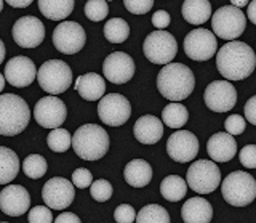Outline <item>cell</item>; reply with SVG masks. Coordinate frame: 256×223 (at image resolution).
<instances>
[{"instance_id":"obj_4","label":"cell","mask_w":256,"mask_h":223,"mask_svg":"<svg viewBox=\"0 0 256 223\" xmlns=\"http://www.w3.org/2000/svg\"><path fill=\"white\" fill-rule=\"evenodd\" d=\"M30 121L28 103L14 93L0 95V135L14 137L26 130Z\"/></svg>"},{"instance_id":"obj_12","label":"cell","mask_w":256,"mask_h":223,"mask_svg":"<svg viewBox=\"0 0 256 223\" xmlns=\"http://www.w3.org/2000/svg\"><path fill=\"white\" fill-rule=\"evenodd\" d=\"M218 42L212 31L198 28L184 37V53L194 61H206L216 55Z\"/></svg>"},{"instance_id":"obj_50","label":"cell","mask_w":256,"mask_h":223,"mask_svg":"<svg viewBox=\"0 0 256 223\" xmlns=\"http://www.w3.org/2000/svg\"><path fill=\"white\" fill-rule=\"evenodd\" d=\"M5 76L4 74H0V92H2L4 90V87H5Z\"/></svg>"},{"instance_id":"obj_7","label":"cell","mask_w":256,"mask_h":223,"mask_svg":"<svg viewBox=\"0 0 256 223\" xmlns=\"http://www.w3.org/2000/svg\"><path fill=\"white\" fill-rule=\"evenodd\" d=\"M186 183L197 194L213 193L221 183V170L218 164L214 161H206V159L192 162L186 173Z\"/></svg>"},{"instance_id":"obj_40","label":"cell","mask_w":256,"mask_h":223,"mask_svg":"<svg viewBox=\"0 0 256 223\" xmlns=\"http://www.w3.org/2000/svg\"><path fill=\"white\" fill-rule=\"evenodd\" d=\"M240 164L246 169H256V145H246L238 153Z\"/></svg>"},{"instance_id":"obj_9","label":"cell","mask_w":256,"mask_h":223,"mask_svg":"<svg viewBox=\"0 0 256 223\" xmlns=\"http://www.w3.org/2000/svg\"><path fill=\"white\" fill-rule=\"evenodd\" d=\"M142 52L150 63L165 66L176 57L178 44H176V39L166 31H154L144 39Z\"/></svg>"},{"instance_id":"obj_15","label":"cell","mask_w":256,"mask_h":223,"mask_svg":"<svg viewBox=\"0 0 256 223\" xmlns=\"http://www.w3.org/2000/svg\"><path fill=\"white\" fill-rule=\"evenodd\" d=\"M204 100L213 113H228L237 103V90L228 81H213L205 89Z\"/></svg>"},{"instance_id":"obj_33","label":"cell","mask_w":256,"mask_h":223,"mask_svg":"<svg viewBox=\"0 0 256 223\" xmlns=\"http://www.w3.org/2000/svg\"><path fill=\"white\" fill-rule=\"evenodd\" d=\"M46 145L54 153H66L72 145V137L66 129H53L46 137Z\"/></svg>"},{"instance_id":"obj_34","label":"cell","mask_w":256,"mask_h":223,"mask_svg":"<svg viewBox=\"0 0 256 223\" xmlns=\"http://www.w3.org/2000/svg\"><path fill=\"white\" fill-rule=\"evenodd\" d=\"M46 169H48V164L45 161V157L40 154H30L24 159V162H22L24 173H26V177L32 180L42 178L46 173Z\"/></svg>"},{"instance_id":"obj_51","label":"cell","mask_w":256,"mask_h":223,"mask_svg":"<svg viewBox=\"0 0 256 223\" xmlns=\"http://www.w3.org/2000/svg\"><path fill=\"white\" fill-rule=\"evenodd\" d=\"M2 10H4V2L0 0V12H2Z\"/></svg>"},{"instance_id":"obj_35","label":"cell","mask_w":256,"mask_h":223,"mask_svg":"<svg viewBox=\"0 0 256 223\" xmlns=\"http://www.w3.org/2000/svg\"><path fill=\"white\" fill-rule=\"evenodd\" d=\"M109 13V5L104 0H88L85 4V17L90 21H102Z\"/></svg>"},{"instance_id":"obj_3","label":"cell","mask_w":256,"mask_h":223,"mask_svg":"<svg viewBox=\"0 0 256 223\" xmlns=\"http://www.w3.org/2000/svg\"><path fill=\"white\" fill-rule=\"evenodd\" d=\"M72 149L84 161H100L109 151V135L101 125H80L72 135Z\"/></svg>"},{"instance_id":"obj_46","label":"cell","mask_w":256,"mask_h":223,"mask_svg":"<svg viewBox=\"0 0 256 223\" xmlns=\"http://www.w3.org/2000/svg\"><path fill=\"white\" fill-rule=\"evenodd\" d=\"M246 17L253 25L256 26V0L253 2H248V10H246Z\"/></svg>"},{"instance_id":"obj_25","label":"cell","mask_w":256,"mask_h":223,"mask_svg":"<svg viewBox=\"0 0 256 223\" xmlns=\"http://www.w3.org/2000/svg\"><path fill=\"white\" fill-rule=\"evenodd\" d=\"M124 178L133 188H144L152 180V167L144 159H133L125 165Z\"/></svg>"},{"instance_id":"obj_31","label":"cell","mask_w":256,"mask_h":223,"mask_svg":"<svg viewBox=\"0 0 256 223\" xmlns=\"http://www.w3.org/2000/svg\"><path fill=\"white\" fill-rule=\"evenodd\" d=\"M130 36V26L124 18H112L104 26V37L110 44H124Z\"/></svg>"},{"instance_id":"obj_8","label":"cell","mask_w":256,"mask_h":223,"mask_svg":"<svg viewBox=\"0 0 256 223\" xmlns=\"http://www.w3.org/2000/svg\"><path fill=\"white\" fill-rule=\"evenodd\" d=\"M246 28V18L242 10L232 5H224L216 10L212 17V29L213 34L218 36L222 41H236L237 37L244 34Z\"/></svg>"},{"instance_id":"obj_11","label":"cell","mask_w":256,"mask_h":223,"mask_svg":"<svg viewBox=\"0 0 256 223\" xmlns=\"http://www.w3.org/2000/svg\"><path fill=\"white\" fill-rule=\"evenodd\" d=\"M98 116L102 124L110 127L124 125L132 116V105L124 95L109 93L98 103Z\"/></svg>"},{"instance_id":"obj_18","label":"cell","mask_w":256,"mask_h":223,"mask_svg":"<svg viewBox=\"0 0 256 223\" xmlns=\"http://www.w3.org/2000/svg\"><path fill=\"white\" fill-rule=\"evenodd\" d=\"M166 153L174 162H190L198 154V140L189 130H178L168 138Z\"/></svg>"},{"instance_id":"obj_14","label":"cell","mask_w":256,"mask_h":223,"mask_svg":"<svg viewBox=\"0 0 256 223\" xmlns=\"http://www.w3.org/2000/svg\"><path fill=\"white\" fill-rule=\"evenodd\" d=\"M34 117L40 127L44 129H58L64 124L68 117V109L64 101L58 97H44L36 103Z\"/></svg>"},{"instance_id":"obj_6","label":"cell","mask_w":256,"mask_h":223,"mask_svg":"<svg viewBox=\"0 0 256 223\" xmlns=\"http://www.w3.org/2000/svg\"><path fill=\"white\" fill-rule=\"evenodd\" d=\"M40 89L50 95L64 93L72 85V71L61 60H48L37 71Z\"/></svg>"},{"instance_id":"obj_29","label":"cell","mask_w":256,"mask_h":223,"mask_svg":"<svg viewBox=\"0 0 256 223\" xmlns=\"http://www.w3.org/2000/svg\"><path fill=\"white\" fill-rule=\"evenodd\" d=\"M188 193V183L180 175H168L160 183V194L170 202H180Z\"/></svg>"},{"instance_id":"obj_24","label":"cell","mask_w":256,"mask_h":223,"mask_svg":"<svg viewBox=\"0 0 256 223\" xmlns=\"http://www.w3.org/2000/svg\"><path fill=\"white\" fill-rule=\"evenodd\" d=\"M74 89L78 92V95L86 101H98L104 97L106 92V82L104 77L94 73H86L77 77Z\"/></svg>"},{"instance_id":"obj_16","label":"cell","mask_w":256,"mask_h":223,"mask_svg":"<svg viewBox=\"0 0 256 223\" xmlns=\"http://www.w3.org/2000/svg\"><path fill=\"white\" fill-rule=\"evenodd\" d=\"M12 36L21 49H36L45 39V26L36 17H22L13 25Z\"/></svg>"},{"instance_id":"obj_27","label":"cell","mask_w":256,"mask_h":223,"mask_svg":"<svg viewBox=\"0 0 256 223\" xmlns=\"http://www.w3.org/2000/svg\"><path fill=\"white\" fill-rule=\"evenodd\" d=\"M20 165V157L13 149L0 146V185H8L18 177Z\"/></svg>"},{"instance_id":"obj_22","label":"cell","mask_w":256,"mask_h":223,"mask_svg":"<svg viewBox=\"0 0 256 223\" xmlns=\"http://www.w3.org/2000/svg\"><path fill=\"white\" fill-rule=\"evenodd\" d=\"M133 133L134 138L142 145H156L164 135V122L152 114L141 116L134 122Z\"/></svg>"},{"instance_id":"obj_48","label":"cell","mask_w":256,"mask_h":223,"mask_svg":"<svg viewBox=\"0 0 256 223\" xmlns=\"http://www.w3.org/2000/svg\"><path fill=\"white\" fill-rule=\"evenodd\" d=\"M230 5L232 7H236V9H242V7H246L248 5V2H246V0H232V2H230Z\"/></svg>"},{"instance_id":"obj_23","label":"cell","mask_w":256,"mask_h":223,"mask_svg":"<svg viewBox=\"0 0 256 223\" xmlns=\"http://www.w3.org/2000/svg\"><path fill=\"white\" fill-rule=\"evenodd\" d=\"M181 218L186 223H210L213 218V207L204 197H190L182 204Z\"/></svg>"},{"instance_id":"obj_17","label":"cell","mask_w":256,"mask_h":223,"mask_svg":"<svg viewBox=\"0 0 256 223\" xmlns=\"http://www.w3.org/2000/svg\"><path fill=\"white\" fill-rule=\"evenodd\" d=\"M102 74L109 82L116 85L126 84L134 76V61L128 53L114 52L104 60Z\"/></svg>"},{"instance_id":"obj_39","label":"cell","mask_w":256,"mask_h":223,"mask_svg":"<svg viewBox=\"0 0 256 223\" xmlns=\"http://www.w3.org/2000/svg\"><path fill=\"white\" fill-rule=\"evenodd\" d=\"M124 5L133 15H146L154 7V0H125Z\"/></svg>"},{"instance_id":"obj_2","label":"cell","mask_w":256,"mask_h":223,"mask_svg":"<svg viewBox=\"0 0 256 223\" xmlns=\"http://www.w3.org/2000/svg\"><path fill=\"white\" fill-rule=\"evenodd\" d=\"M157 89L166 100L180 103L196 89L194 73L181 63H168L157 76Z\"/></svg>"},{"instance_id":"obj_19","label":"cell","mask_w":256,"mask_h":223,"mask_svg":"<svg viewBox=\"0 0 256 223\" xmlns=\"http://www.w3.org/2000/svg\"><path fill=\"white\" fill-rule=\"evenodd\" d=\"M5 81L16 89L29 87L37 77L34 61L28 57H14L5 65Z\"/></svg>"},{"instance_id":"obj_42","label":"cell","mask_w":256,"mask_h":223,"mask_svg":"<svg viewBox=\"0 0 256 223\" xmlns=\"http://www.w3.org/2000/svg\"><path fill=\"white\" fill-rule=\"evenodd\" d=\"M93 181V177H92V172L88 169H76L74 173H72V183H74V186L77 188H88L92 185Z\"/></svg>"},{"instance_id":"obj_32","label":"cell","mask_w":256,"mask_h":223,"mask_svg":"<svg viewBox=\"0 0 256 223\" xmlns=\"http://www.w3.org/2000/svg\"><path fill=\"white\" fill-rule=\"evenodd\" d=\"M134 221L138 223H170V215L166 209L158 204H148L136 213Z\"/></svg>"},{"instance_id":"obj_37","label":"cell","mask_w":256,"mask_h":223,"mask_svg":"<svg viewBox=\"0 0 256 223\" xmlns=\"http://www.w3.org/2000/svg\"><path fill=\"white\" fill-rule=\"evenodd\" d=\"M28 220L29 223H52L53 215L48 205H36L29 210Z\"/></svg>"},{"instance_id":"obj_30","label":"cell","mask_w":256,"mask_h":223,"mask_svg":"<svg viewBox=\"0 0 256 223\" xmlns=\"http://www.w3.org/2000/svg\"><path fill=\"white\" fill-rule=\"evenodd\" d=\"M188 119H189L188 108L178 101H173L170 105H166L162 111V121L170 129H181L182 125H186Z\"/></svg>"},{"instance_id":"obj_10","label":"cell","mask_w":256,"mask_h":223,"mask_svg":"<svg viewBox=\"0 0 256 223\" xmlns=\"http://www.w3.org/2000/svg\"><path fill=\"white\" fill-rule=\"evenodd\" d=\"M85 29L76 21H62L53 31L54 49L64 55H76L85 47Z\"/></svg>"},{"instance_id":"obj_47","label":"cell","mask_w":256,"mask_h":223,"mask_svg":"<svg viewBox=\"0 0 256 223\" xmlns=\"http://www.w3.org/2000/svg\"><path fill=\"white\" fill-rule=\"evenodd\" d=\"M6 4L13 7V9H26V7H29L32 2L30 0H8Z\"/></svg>"},{"instance_id":"obj_26","label":"cell","mask_w":256,"mask_h":223,"mask_svg":"<svg viewBox=\"0 0 256 223\" xmlns=\"http://www.w3.org/2000/svg\"><path fill=\"white\" fill-rule=\"evenodd\" d=\"M181 13L189 25H204L212 18V4L208 0H186L182 4Z\"/></svg>"},{"instance_id":"obj_13","label":"cell","mask_w":256,"mask_h":223,"mask_svg":"<svg viewBox=\"0 0 256 223\" xmlns=\"http://www.w3.org/2000/svg\"><path fill=\"white\" fill-rule=\"evenodd\" d=\"M76 188L68 178L54 177L48 180L42 188V199L45 205L54 210H64L74 202Z\"/></svg>"},{"instance_id":"obj_21","label":"cell","mask_w":256,"mask_h":223,"mask_svg":"<svg viewBox=\"0 0 256 223\" xmlns=\"http://www.w3.org/2000/svg\"><path fill=\"white\" fill-rule=\"evenodd\" d=\"M206 153L214 162H229L237 154V141L228 132H218L208 140Z\"/></svg>"},{"instance_id":"obj_38","label":"cell","mask_w":256,"mask_h":223,"mask_svg":"<svg viewBox=\"0 0 256 223\" xmlns=\"http://www.w3.org/2000/svg\"><path fill=\"white\" fill-rule=\"evenodd\" d=\"M224 127H226V132L229 135H240V133H244L245 132V127H246V122H245V119L242 116H238V114H230L228 119H226V122H224Z\"/></svg>"},{"instance_id":"obj_1","label":"cell","mask_w":256,"mask_h":223,"mask_svg":"<svg viewBox=\"0 0 256 223\" xmlns=\"http://www.w3.org/2000/svg\"><path fill=\"white\" fill-rule=\"evenodd\" d=\"M216 68L226 81H244L256 68V53L240 41L228 42L216 53Z\"/></svg>"},{"instance_id":"obj_20","label":"cell","mask_w":256,"mask_h":223,"mask_svg":"<svg viewBox=\"0 0 256 223\" xmlns=\"http://www.w3.org/2000/svg\"><path fill=\"white\" fill-rule=\"evenodd\" d=\"M29 191L21 185H6L0 191V210L10 217H20L29 210Z\"/></svg>"},{"instance_id":"obj_44","label":"cell","mask_w":256,"mask_h":223,"mask_svg":"<svg viewBox=\"0 0 256 223\" xmlns=\"http://www.w3.org/2000/svg\"><path fill=\"white\" fill-rule=\"evenodd\" d=\"M244 113H245L246 121L250 122L252 125H256V95L245 103Z\"/></svg>"},{"instance_id":"obj_43","label":"cell","mask_w":256,"mask_h":223,"mask_svg":"<svg viewBox=\"0 0 256 223\" xmlns=\"http://www.w3.org/2000/svg\"><path fill=\"white\" fill-rule=\"evenodd\" d=\"M170 21H172L170 15H168V12H165V10H158L152 15V25L157 28V31H164L168 25H170Z\"/></svg>"},{"instance_id":"obj_45","label":"cell","mask_w":256,"mask_h":223,"mask_svg":"<svg viewBox=\"0 0 256 223\" xmlns=\"http://www.w3.org/2000/svg\"><path fill=\"white\" fill-rule=\"evenodd\" d=\"M54 221L56 223H80V218L72 212H62L61 215H58V217L54 218Z\"/></svg>"},{"instance_id":"obj_28","label":"cell","mask_w":256,"mask_h":223,"mask_svg":"<svg viewBox=\"0 0 256 223\" xmlns=\"http://www.w3.org/2000/svg\"><path fill=\"white\" fill-rule=\"evenodd\" d=\"M74 0H38V10L52 21H64L74 10Z\"/></svg>"},{"instance_id":"obj_36","label":"cell","mask_w":256,"mask_h":223,"mask_svg":"<svg viewBox=\"0 0 256 223\" xmlns=\"http://www.w3.org/2000/svg\"><path fill=\"white\" fill-rule=\"evenodd\" d=\"M90 193H92V197L94 201L98 202H106L112 197V193H114V188L112 185L104 178H100V180H94L92 181L90 185Z\"/></svg>"},{"instance_id":"obj_49","label":"cell","mask_w":256,"mask_h":223,"mask_svg":"<svg viewBox=\"0 0 256 223\" xmlns=\"http://www.w3.org/2000/svg\"><path fill=\"white\" fill-rule=\"evenodd\" d=\"M4 60H5V45L2 42V39H0V65L4 63Z\"/></svg>"},{"instance_id":"obj_5","label":"cell","mask_w":256,"mask_h":223,"mask_svg":"<svg viewBox=\"0 0 256 223\" xmlns=\"http://www.w3.org/2000/svg\"><path fill=\"white\" fill-rule=\"evenodd\" d=\"M224 201L234 207H245L256 197V180L250 173L236 170L229 173L221 183Z\"/></svg>"},{"instance_id":"obj_41","label":"cell","mask_w":256,"mask_h":223,"mask_svg":"<svg viewBox=\"0 0 256 223\" xmlns=\"http://www.w3.org/2000/svg\"><path fill=\"white\" fill-rule=\"evenodd\" d=\"M114 218L117 223H133L136 212L130 204H120L114 212Z\"/></svg>"}]
</instances>
